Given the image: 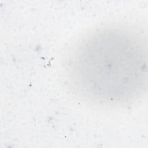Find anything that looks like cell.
<instances>
[{
	"instance_id": "1",
	"label": "cell",
	"mask_w": 148,
	"mask_h": 148,
	"mask_svg": "<svg viewBox=\"0 0 148 148\" xmlns=\"http://www.w3.org/2000/svg\"><path fill=\"white\" fill-rule=\"evenodd\" d=\"M146 40L138 29L109 25L87 35L72 51L71 87L85 102L102 107L137 101L147 87Z\"/></svg>"
}]
</instances>
